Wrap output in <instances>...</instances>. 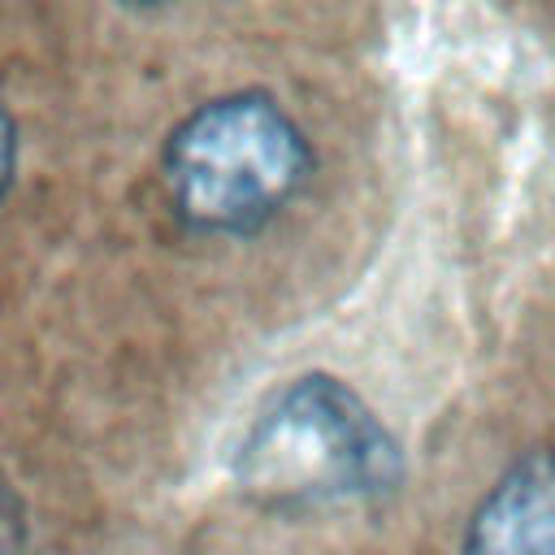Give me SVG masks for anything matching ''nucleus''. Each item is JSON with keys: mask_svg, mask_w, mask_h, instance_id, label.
I'll list each match as a JSON object with an SVG mask.
<instances>
[{"mask_svg": "<svg viewBox=\"0 0 555 555\" xmlns=\"http://www.w3.org/2000/svg\"><path fill=\"white\" fill-rule=\"evenodd\" d=\"M460 555H555V451L516 460L477 503Z\"/></svg>", "mask_w": 555, "mask_h": 555, "instance_id": "obj_3", "label": "nucleus"}, {"mask_svg": "<svg viewBox=\"0 0 555 555\" xmlns=\"http://www.w3.org/2000/svg\"><path fill=\"white\" fill-rule=\"evenodd\" d=\"M26 503L9 477H0V555H26Z\"/></svg>", "mask_w": 555, "mask_h": 555, "instance_id": "obj_4", "label": "nucleus"}, {"mask_svg": "<svg viewBox=\"0 0 555 555\" xmlns=\"http://www.w3.org/2000/svg\"><path fill=\"white\" fill-rule=\"evenodd\" d=\"M13 169H17V126H13L9 108L0 104V204L13 186Z\"/></svg>", "mask_w": 555, "mask_h": 555, "instance_id": "obj_5", "label": "nucleus"}, {"mask_svg": "<svg viewBox=\"0 0 555 555\" xmlns=\"http://www.w3.org/2000/svg\"><path fill=\"white\" fill-rule=\"evenodd\" d=\"M117 4H126V9H165L173 0H117Z\"/></svg>", "mask_w": 555, "mask_h": 555, "instance_id": "obj_6", "label": "nucleus"}, {"mask_svg": "<svg viewBox=\"0 0 555 555\" xmlns=\"http://www.w3.org/2000/svg\"><path fill=\"white\" fill-rule=\"evenodd\" d=\"M234 481L264 512H321L395 494L403 455L347 382L304 373L260 403L238 442Z\"/></svg>", "mask_w": 555, "mask_h": 555, "instance_id": "obj_1", "label": "nucleus"}, {"mask_svg": "<svg viewBox=\"0 0 555 555\" xmlns=\"http://www.w3.org/2000/svg\"><path fill=\"white\" fill-rule=\"evenodd\" d=\"M312 173L295 117L264 91H234L186 113L165 152L169 208L199 234H256L282 217Z\"/></svg>", "mask_w": 555, "mask_h": 555, "instance_id": "obj_2", "label": "nucleus"}]
</instances>
